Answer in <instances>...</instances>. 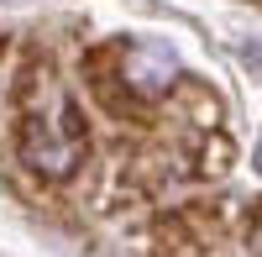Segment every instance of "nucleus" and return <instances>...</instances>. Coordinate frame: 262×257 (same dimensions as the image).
Listing matches in <instances>:
<instances>
[{
  "instance_id": "7ed1b4c3",
  "label": "nucleus",
  "mask_w": 262,
  "mask_h": 257,
  "mask_svg": "<svg viewBox=\"0 0 262 257\" xmlns=\"http://www.w3.org/2000/svg\"><path fill=\"white\" fill-rule=\"evenodd\" d=\"M247 257H262V216H257V226H252V242H247Z\"/></svg>"
},
{
  "instance_id": "20e7f679",
  "label": "nucleus",
  "mask_w": 262,
  "mask_h": 257,
  "mask_svg": "<svg viewBox=\"0 0 262 257\" xmlns=\"http://www.w3.org/2000/svg\"><path fill=\"white\" fill-rule=\"evenodd\" d=\"M252 163H257V174H262V147H257V158H252Z\"/></svg>"
},
{
  "instance_id": "f03ea898",
  "label": "nucleus",
  "mask_w": 262,
  "mask_h": 257,
  "mask_svg": "<svg viewBox=\"0 0 262 257\" xmlns=\"http://www.w3.org/2000/svg\"><path fill=\"white\" fill-rule=\"evenodd\" d=\"M126 84L131 90H142V95H158L173 84V58L163 48H131L126 53Z\"/></svg>"
},
{
  "instance_id": "f257e3e1",
  "label": "nucleus",
  "mask_w": 262,
  "mask_h": 257,
  "mask_svg": "<svg viewBox=\"0 0 262 257\" xmlns=\"http://www.w3.org/2000/svg\"><path fill=\"white\" fill-rule=\"evenodd\" d=\"M16 153H21V163H27L37 179H53V184L74 179L84 153H90L79 105L63 90H53V105H27V111H21V126H16Z\"/></svg>"
}]
</instances>
